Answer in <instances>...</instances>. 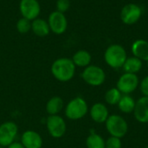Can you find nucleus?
I'll return each mask as SVG.
<instances>
[{"instance_id": "obj_1", "label": "nucleus", "mask_w": 148, "mask_h": 148, "mask_svg": "<svg viewBox=\"0 0 148 148\" xmlns=\"http://www.w3.org/2000/svg\"><path fill=\"white\" fill-rule=\"evenodd\" d=\"M51 73L57 81L66 82L74 77L75 73V65L72 59L61 57L54 61L52 63Z\"/></svg>"}, {"instance_id": "obj_2", "label": "nucleus", "mask_w": 148, "mask_h": 148, "mask_svg": "<svg viewBox=\"0 0 148 148\" xmlns=\"http://www.w3.org/2000/svg\"><path fill=\"white\" fill-rule=\"evenodd\" d=\"M127 54L125 48L121 44L109 45L104 53V60L106 63L112 69H121L123 67Z\"/></svg>"}, {"instance_id": "obj_3", "label": "nucleus", "mask_w": 148, "mask_h": 148, "mask_svg": "<svg viewBox=\"0 0 148 148\" xmlns=\"http://www.w3.org/2000/svg\"><path fill=\"white\" fill-rule=\"evenodd\" d=\"M88 108L86 101L82 97L72 99L65 108V114L68 119L76 121L83 118L88 113Z\"/></svg>"}, {"instance_id": "obj_4", "label": "nucleus", "mask_w": 148, "mask_h": 148, "mask_svg": "<svg viewBox=\"0 0 148 148\" xmlns=\"http://www.w3.org/2000/svg\"><path fill=\"white\" fill-rule=\"evenodd\" d=\"M106 128L109 134L113 137L122 138L128 131V125L125 119L120 115L113 114L108 116L106 121Z\"/></svg>"}, {"instance_id": "obj_5", "label": "nucleus", "mask_w": 148, "mask_h": 148, "mask_svg": "<svg viewBox=\"0 0 148 148\" xmlns=\"http://www.w3.org/2000/svg\"><path fill=\"white\" fill-rule=\"evenodd\" d=\"M82 77L87 84L97 87L103 84L106 80V74L101 67L96 65H88L82 73Z\"/></svg>"}, {"instance_id": "obj_6", "label": "nucleus", "mask_w": 148, "mask_h": 148, "mask_svg": "<svg viewBox=\"0 0 148 148\" xmlns=\"http://www.w3.org/2000/svg\"><path fill=\"white\" fill-rule=\"evenodd\" d=\"M142 16V9L140 5L130 3L123 6L121 10V20L127 25L136 23Z\"/></svg>"}, {"instance_id": "obj_7", "label": "nucleus", "mask_w": 148, "mask_h": 148, "mask_svg": "<svg viewBox=\"0 0 148 148\" xmlns=\"http://www.w3.org/2000/svg\"><path fill=\"white\" fill-rule=\"evenodd\" d=\"M50 31L56 35H62L68 28V20L64 13L57 10L52 11L48 18Z\"/></svg>"}, {"instance_id": "obj_8", "label": "nucleus", "mask_w": 148, "mask_h": 148, "mask_svg": "<svg viewBox=\"0 0 148 148\" xmlns=\"http://www.w3.org/2000/svg\"><path fill=\"white\" fill-rule=\"evenodd\" d=\"M19 11L22 17L33 21L41 13V6L38 0H21L19 3Z\"/></svg>"}, {"instance_id": "obj_9", "label": "nucleus", "mask_w": 148, "mask_h": 148, "mask_svg": "<svg viewBox=\"0 0 148 148\" xmlns=\"http://www.w3.org/2000/svg\"><path fill=\"white\" fill-rule=\"evenodd\" d=\"M116 86L121 94L129 95L138 88L139 77L136 74L124 73L120 76Z\"/></svg>"}, {"instance_id": "obj_10", "label": "nucleus", "mask_w": 148, "mask_h": 148, "mask_svg": "<svg viewBox=\"0 0 148 148\" xmlns=\"http://www.w3.org/2000/svg\"><path fill=\"white\" fill-rule=\"evenodd\" d=\"M46 126L48 132L53 138H61L66 132V123L60 115H49L47 118Z\"/></svg>"}, {"instance_id": "obj_11", "label": "nucleus", "mask_w": 148, "mask_h": 148, "mask_svg": "<svg viewBox=\"0 0 148 148\" xmlns=\"http://www.w3.org/2000/svg\"><path fill=\"white\" fill-rule=\"evenodd\" d=\"M18 127L16 123L12 121H7L0 126V146L9 147L17 134Z\"/></svg>"}, {"instance_id": "obj_12", "label": "nucleus", "mask_w": 148, "mask_h": 148, "mask_svg": "<svg viewBox=\"0 0 148 148\" xmlns=\"http://www.w3.org/2000/svg\"><path fill=\"white\" fill-rule=\"evenodd\" d=\"M21 143L24 148H41L42 146V139L38 133L28 130L22 134Z\"/></svg>"}, {"instance_id": "obj_13", "label": "nucleus", "mask_w": 148, "mask_h": 148, "mask_svg": "<svg viewBox=\"0 0 148 148\" xmlns=\"http://www.w3.org/2000/svg\"><path fill=\"white\" fill-rule=\"evenodd\" d=\"M134 114L139 122L148 123V96H142L136 101Z\"/></svg>"}, {"instance_id": "obj_14", "label": "nucleus", "mask_w": 148, "mask_h": 148, "mask_svg": "<svg viewBox=\"0 0 148 148\" xmlns=\"http://www.w3.org/2000/svg\"><path fill=\"white\" fill-rule=\"evenodd\" d=\"M134 56L139 58L142 62L148 61V41L144 39H138L134 41L131 47Z\"/></svg>"}, {"instance_id": "obj_15", "label": "nucleus", "mask_w": 148, "mask_h": 148, "mask_svg": "<svg viewBox=\"0 0 148 148\" xmlns=\"http://www.w3.org/2000/svg\"><path fill=\"white\" fill-rule=\"evenodd\" d=\"M90 116L96 123H104L108 120L109 114L108 108L102 103H95L91 107Z\"/></svg>"}, {"instance_id": "obj_16", "label": "nucleus", "mask_w": 148, "mask_h": 148, "mask_svg": "<svg viewBox=\"0 0 148 148\" xmlns=\"http://www.w3.org/2000/svg\"><path fill=\"white\" fill-rule=\"evenodd\" d=\"M31 30L36 36L39 37L47 36L50 32L48 21L38 17L31 21Z\"/></svg>"}, {"instance_id": "obj_17", "label": "nucleus", "mask_w": 148, "mask_h": 148, "mask_svg": "<svg viewBox=\"0 0 148 148\" xmlns=\"http://www.w3.org/2000/svg\"><path fill=\"white\" fill-rule=\"evenodd\" d=\"M91 60H92L91 54L84 49H80L76 51L72 57V61L75 65V67H80V68H86L88 65H90Z\"/></svg>"}, {"instance_id": "obj_18", "label": "nucleus", "mask_w": 148, "mask_h": 148, "mask_svg": "<svg viewBox=\"0 0 148 148\" xmlns=\"http://www.w3.org/2000/svg\"><path fill=\"white\" fill-rule=\"evenodd\" d=\"M142 61L135 56L127 57L125 63L123 64V70L125 73L130 74H137L142 69Z\"/></svg>"}, {"instance_id": "obj_19", "label": "nucleus", "mask_w": 148, "mask_h": 148, "mask_svg": "<svg viewBox=\"0 0 148 148\" xmlns=\"http://www.w3.org/2000/svg\"><path fill=\"white\" fill-rule=\"evenodd\" d=\"M63 108V101L59 96L50 98L46 104V111L49 115L58 114Z\"/></svg>"}, {"instance_id": "obj_20", "label": "nucleus", "mask_w": 148, "mask_h": 148, "mask_svg": "<svg viewBox=\"0 0 148 148\" xmlns=\"http://www.w3.org/2000/svg\"><path fill=\"white\" fill-rule=\"evenodd\" d=\"M135 103L136 101L134 100V98L132 96H130L129 95H124L121 96L118 105L119 109L125 113V114H130L132 112H134V108H135Z\"/></svg>"}, {"instance_id": "obj_21", "label": "nucleus", "mask_w": 148, "mask_h": 148, "mask_svg": "<svg viewBox=\"0 0 148 148\" xmlns=\"http://www.w3.org/2000/svg\"><path fill=\"white\" fill-rule=\"evenodd\" d=\"M88 148H105V140L95 132L90 134L86 140Z\"/></svg>"}, {"instance_id": "obj_22", "label": "nucleus", "mask_w": 148, "mask_h": 148, "mask_svg": "<svg viewBox=\"0 0 148 148\" xmlns=\"http://www.w3.org/2000/svg\"><path fill=\"white\" fill-rule=\"evenodd\" d=\"M122 96V94L117 88H113L108 90L105 94V101L109 105H115L118 104Z\"/></svg>"}, {"instance_id": "obj_23", "label": "nucleus", "mask_w": 148, "mask_h": 148, "mask_svg": "<svg viewBox=\"0 0 148 148\" xmlns=\"http://www.w3.org/2000/svg\"><path fill=\"white\" fill-rule=\"evenodd\" d=\"M16 28V30L20 34H26L31 30V21L26 18L21 17L17 20Z\"/></svg>"}, {"instance_id": "obj_24", "label": "nucleus", "mask_w": 148, "mask_h": 148, "mask_svg": "<svg viewBox=\"0 0 148 148\" xmlns=\"http://www.w3.org/2000/svg\"><path fill=\"white\" fill-rule=\"evenodd\" d=\"M105 148H121V139L111 136L105 141Z\"/></svg>"}, {"instance_id": "obj_25", "label": "nucleus", "mask_w": 148, "mask_h": 148, "mask_svg": "<svg viewBox=\"0 0 148 148\" xmlns=\"http://www.w3.org/2000/svg\"><path fill=\"white\" fill-rule=\"evenodd\" d=\"M56 5L57 11L65 13L70 8V0H57Z\"/></svg>"}, {"instance_id": "obj_26", "label": "nucleus", "mask_w": 148, "mask_h": 148, "mask_svg": "<svg viewBox=\"0 0 148 148\" xmlns=\"http://www.w3.org/2000/svg\"><path fill=\"white\" fill-rule=\"evenodd\" d=\"M140 91L144 96H148V75L144 77L140 84Z\"/></svg>"}, {"instance_id": "obj_27", "label": "nucleus", "mask_w": 148, "mask_h": 148, "mask_svg": "<svg viewBox=\"0 0 148 148\" xmlns=\"http://www.w3.org/2000/svg\"><path fill=\"white\" fill-rule=\"evenodd\" d=\"M8 148H24V147L23 146V144L21 142H12Z\"/></svg>"}, {"instance_id": "obj_28", "label": "nucleus", "mask_w": 148, "mask_h": 148, "mask_svg": "<svg viewBox=\"0 0 148 148\" xmlns=\"http://www.w3.org/2000/svg\"><path fill=\"white\" fill-rule=\"evenodd\" d=\"M0 148H3V147H1V146H0Z\"/></svg>"}, {"instance_id": "obj_29", "label": "nucleus", "mask_w": 148, "mask_h": 148, "mask_svg": "<svg viewBox=\"0 0 148 148\" xmlns=\"http://www.w3.org/2000/svg\"><path fill=\"white\" fill-rule=\"evenodd\" d=\"M147 67H148V61H147Z\"/></svg>"}, {"instance_id": "obj_30", "label": "nucleus", "mask_w": 148, "mask_h": 148, "mask_svg": "<svg viewBox=\"0 0 148 148\" xmlns=\"http://www.w3.org/2000/svg\"><path fill=\"white\" fill-rule=\"evenodd\" d=\"M146 148H148V147H146Z\"/></svg>"}]
</instances>
